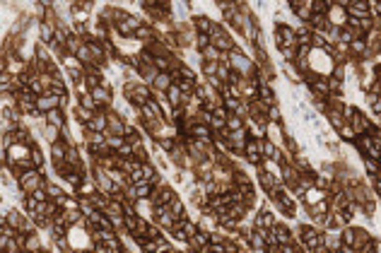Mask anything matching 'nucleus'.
Masks as SVG:
<instances>
[{
  "label": "nucleus",
  "mask_w": 381,
  "mask_h": 253,
  "mask_svg": "<svg viewBox=\"0 0 381 253\" xmlns=\"http://www.w3.org/2000/svg\"><path fill=\"white\" fill-rule=\"evenodd\" d=\"M32 166H34V169H41V166H44V154H41V150H39L37 145L32 147Z\"/></svg>",
  "instance_id": "de8ad7c7"
},
{
  "label": "nucleus",
  "mask_w": 381,
  "mask_h": 253,
  "mask_svg": "<svg viewBox=\"0 0 381 253\" xmlns=\"http://www.w3.org/2000/svg\"><path fill=\"white\" fill-rule=\"evenodd\" d=\"M340 239H343L345 246H352V249H355V244H357V229H355V227H345V229H340Z\"/></svg>",
  "instance_id": "72a5a7b5"
},
{
  "label": "nucleus",
  "mask_w": 381,
  "mask_h": 253,
  "mask_svg": "<svg viewBox=\"0 0 381 253\" xmlns=\"http://www.w3.org/2000/svg\"><path fill=\"white\" fill-rule=\"evenodd\" d=\"M143 176H145V181L150 183V186H160V174H157V169L152 166V164H143Z\"/></svg>",
  "instance_id": "473e14b6"
},
{
  "label": "nucleus",
  "mask_w": 381,
  "mask_h": 253,
  "mask_svg": "<svg viewBox=\"0 0 381 253\" xmlns=\"http://www.w3.org/2000/svg\"><path fill=\"white\" fill-rule=\"evenodd\" d=\"M90 94L99 106H109V104H113V90H111V87H102V85H99V87H94Z\"/></svg>",
  "instance_id": "ddd939ff"
},
{
  "label": "nucleus",
  "mask_w": 381,
  "mask_h": 253,
  "mask_svg": "<svg viewBox=\"0 0 381 253\" xmlns=\"http://www.w3.org/2000/svg\"><path fill=\"white\" fill-rule=\"evenodd\" d=\"M272 234H275V239H277V244L280 246H285V244H292V229L290 227H285V224H272Z\"/></svg>",
  "instance_id": "aec40b11"
},
{
  "label": "nucleus",
  "mask_w": 381,
  "mask_h": 253,
  "mask_svg": "<svg viewBox=\"0 0 381 253\" xmlns=\"http://www.w3.org/2000/svg\"><path fill=\"white\" fill-rule=\"evenodd\" d=\"M77 99H80L77 104H80V106H82V108H87V111H92V113H97V111H102V106H99V104H97V101L92 99V94H82V97H77Z\"/></svg>",
  "instance_id": "f704fd0d"
},
{
  "label": "nucleus",
  "mask_w": 381,
  "mask_h": 253,
  "mask_svg": "<svg viewBox=\"0 0 381 253\" xmlns=\"http://www.w3.org/2000/svg\"><path fill=\"white\" fill-rule=\"evenodd\" d=\"M307 210H309V215L314 217L316 222H321V219L330 212V200H321V202H316V205H309Z\"/></svg>",
  "instance_id": "6ab92c4d"
},
{
  "label": "nucleus",
  "mask_w": 381,
  "mask_h": 253,
  "mask_svg": "<svg viewBox=\"0 0 381 253\" xmlns=\"http://www.w3.org/2000/svg\"><path fill=\"white\" fill-rule=\"evenodd\" d=\"M290 12L302 19V24L311 22V0H290Z\"/></svg>",
  "instance_id": "1a4fd4ad"
},
{
  "label": "nucleus",
  "mask_w": 381,
  "mask_h": 253,
  "mask_svg": "<svg viewBox=\"0 0 381 253\" xmlns=\"http://www.w3.org/2000/svg\"><path fill=\"white\" fill-rule=\"evenodd\" d=\"M229 65H232V70H236L241 77H254L256 70H254V58L251 55H246L241 49H234V51H229Z\"/></svg>",
  "instance_id": "f03ea898"
},
{
  "label": "nucleus",
  "mask_w": 381,
  "mask_h": 253,
  "mask_svg": "<svg viewBox=\"0 0 381 253\" xmlns=\"http://www.w3.org/2000/svg\"><path fill=\"white\" fill-rule=\"evenodd\" d=\"M145 181V176H143V164H138L133 171H130V183L135 186V183H143Z\"/></svg>",
  "instance_id": "3c124183"
},
{
  "label": "nucleus",
  "mask_w": 381,
  "mask_h": 253,
  "mask_svg": "<svg viewBox=\"0 0 381 253\" xmlns=\"http://www.w3.org/2000/svg\"><path fill=\"white\" fill-rule=\"evenodd\" d=\"M258 99H261L266 106H275V104H277V94H275V90H272L268 82H261V85H258Z\"/></svg>",
  "instance_id": "dca6fc26"
},
{
  "label": "nucleus",
  "mask_w": 381,
  "mask_h": 253,
  "mask_svg": "<svg viewBox=\"0 0 381 253\" xmlns=\"http://www.w3.org/2000/svg\"><path fill=\"white\" fill-rule=\"evenodd\" d=\"M198 229H200V232H208V234H210V232H218V217L213 215V212H210V215L205 212V215L200 217Z\"/></svg>",
  "instance_id": "a878e982"
},
{
  "label": "nucleus",
  "mask_w": 381,
  "mask_h": 253,
  "mask_svg": "<svg viewBox=\"0 0 381 253\" xmlns=\"http://www.w3.org/2000/svg\"><path fill=\"white\" fill-rule=\"evenodd\" d=\"M330 5L333 2H328V0H311V12L314 15H328L330 12Z\"/></svg>",
  "instance_id": "c9c22d12"
},
{
  "label": "nucleus",
  "mask_w": 381,
  "mask_h": 253,
  "mask_svg": "<svg viewBox=\"0 0 381 253\" xmlns=\"http://www.w3.org/2000/svg\"><path fill=\"white\" fill-rule=\"evenodd\" d=\"M272 224H275V215L268 207H261L258 215L254 217V229H272Z\"/></svg>",
  "instance_id": "f8f14e48"
},
{
  "label": "nucleus",
  "mask_w": 381,
  "mask_h": 253,
  "mask_svg": "<svg viewBox=\"0 0 381 253\" xmlns=\"http://www.w3.org/2000/svg\"><path fill=\"white\" fill-rule=\"evenodd\" d=\"M227 130H229V133L246 130V121H244L241 116H236V113H229V118H227Z\"/></svg>",
  "instance_id": "c756f323"
},
{
  "label": "nucleus",
  "mask_w": 381,
  "mask_h": 253,
  "mask_svg": "<svg viewBox=\"0 0 381 253\" xmlns=\"http://www.w3.org/2000/svg\"><path fill=\"white\" fill-rule=\"evenodd\" d=\"M299 232H302V244H304V249H307V251H319V249H321V246H324V234H321V232H319V229H316V227H311V224H307V227H304V224H302V229H299Z\"/></svg>",
  "instance_id": "7ed1b4c3"
},
{
  "label": "nucleus",
  "mask_w": 381,
  "mask_h": 253,
  "mask_svg": "<svg viewBox=\"0 0 381 253\" xmlns=\"http://www.w3.org/2000/svg\"><path fill=\"white\" fill-rule=\"evenodd\" d=\"M218 68H219V63L203 60V72H205V77H215V75H218Z\"/></svg>",
  "instance_id": "09e8293b"
},
{
  "label": "nucleus",
  "mask_w": 381,
  "mask_h": 253,
  "mask_svg": "<svg viewBox=\"0 0 381 253\" xmlns=\"http://www.w3.org/2000/svg\"><path fill=\"white\" fill-rule=\"evenodd\" d=\"M171 85H174L171 75H169V72H160V75H157V80L152 82V90H155V92H162V94H166Z\"/></svg>",
  "instance_id": "4be33fe9"
},
{
  "label": "nucleus",
  "mask_w": 381,
  "mask_h": 253,
  "mask_svg": "<svg viewBox=\"0 0 381 253\" xmlns=\"http://www.w3.org/2000/svg\"><path fill=\"white\" fill-rule=\"evenodd\" d=\"M302 198H304V205L309 207V205H316V202H321V200H330V193L324 191V188H316V186H314V188L304 191Z\"/></svg>",
  "instance_id": "2eb2a0df"
},
{
  "label": "nucleus",
  "mask_w": 381,
  "mask_h": 253,
  "mask_svg": "<svg viewBox=\"0 0 381 253\" xmlns=\"http://www.w3.org/2000/svg\"><path fill=\"white\" fill-rule=\"evenodd\" d=\"M347 17H352V19L372 17V15H369V2H362V0H347Z\"/></svg>",
  "instance_id": "9d476101"
},
{
  "label": "nucleus",
  "mask_w": 381,
  "mask_h": 253,
  "mask_svg": "<svg viewBox=\"0 0 381 253\" xmlns=\"http://www.w3.org/2000/svg\"><path fill=\"white\" fill-rule=\"evenodd\" d=\"M275 46H277V51L280 49H294V46H299L294 29L287 27V24H277V29H275Z\"/></svg>",
  "instance_id": "20e7f679"
},
{
  "label": "nucleus",
  "mask_w": 381,
  "mask_h": 253,
  "mask_svg": "<svg viewBox=\"0 0 381 253\" xmlns=\"http://www.w3.org/2000/svg\"><path fill=\"white\" fill-rule=\"evenodd\" d=\"M297 51H299V46H294V49H280V55H282L285 63H294L297 60Z\"/></svg>",
  "instance_id": "49530a36"
},
{
  "label": "nucleus",
  "mask_w": 381,
  "mask_h": 253,
  "mask_svg": "<svg viewBox=\"0 0 381 253\" xmlns=\"http://www.w3.org/2000/svg\"><path fill=\"white\" fill-rule=\"evenodd\" d=\"M326 118H328V123L333 126V130H338V133H340V130H343V126L347 123V121H345V116H343V111H335V108H328Z\"/></svg>",
  "instance_id": "b1692460"
},
{
  "label": "nucleus",
  "mask_w": 381,
  "mask_h": 253,
  "mask_svg": "<svg viewBox=\"0 0 381 253\" xmlns=\"http://www.w3.org/2000/svg\"><path fill=\"white\" fill-rule=\"evenodd\" d=\"M335 253H357V249H352V246H345V244H343V246H340V249H338Z\"/></svg>",
  "instance_id": "864d4df0"
},
{
  "label": "nucleus",
  "mask_w": 381,
  "mask_h": 253,
  "mask_svg": "<svg viewBox=\"0 0 381 253\" xmlns=\"http://www.w3.org/2000/svg\"><path fill=\"white\" fill-rule=\"evenodd\" d=\"M37 108L41 113H49V111H54V108H60V97H55L51 92L41 94V97H37Z\"/></svg>",
  "instance_id": "9b49d317"
},
{
  "label": "nucleus",
  "mask_w": 381,
  "mask_h": 253,
  "mask_svg": "<svg viewBox=\"0 0 381 253\" xmlns=\"http://www.w3.org/2000/svg\"><path fill=\"white\" fill-rule=\"evenodd\" d=\"M44 135H46V140H49V145H55V143H60L63 138V130L60 128H55V126H51V123H46L44 126Z\"/></svg>",
  "instance_id": "c85d7f7f"
},
{
  "label": "nucleus",
  "mask_w": 381,
  "mask_h": 253,
  "mask_svg": "<svg viewBox=\"0 0 381 253\" xmlns=\"http://www.w3.org/2000/svg\"><path fill=\"white\" fill-rule=\"evenodd\" d=\"M369 2V15H372V19L379 17L381 19V0H367Z\"/></svg>",
  "instance_id": "603ef678"
},
{
  "label": "nucleus",
  "mask_w": 381,
  "mask_h": 253,
  "mask_svg": "<svg viewBox=\"0 0 381 253\" xmlns=\"http://www.w3.org/2000/svg\"><path fill=\"white\" fill-rule=\"evenodd\" d=\"M205 246H210V234L208 232H198V234L191 236V241H188V249L196 253H200Z\"/></svg>",
  "instance_id": "a211bd4d"
},
{
  "label": "nucleus",
  "mask_w": 381,
  "mask_h": 253,
  "mask_svg": "<svg viewBox=\"0 0 381 253\" xmlns=\"http://www.w3.org/2000/svg\"><path fill=\"white\" fill-rule=\"evenodd\" d=\"M68 147H70V145L65 143V140H60V143L51 145V157H54V164H55V166H58V164H63V162H65V154H68Z\"/></svg>",
  "instance_id": "412c9836"
},
{
  "label": "nucleus",
  "mask_w": 381,
  "mask_h": 253,
  "mask_svg": "<svg viewBox=\"0 0 381 253\" xmlns=\"http://www.w3.org/2000/svg\"><path fill=\"white\" fill-rule=\"evenodd\" d=\"M150 229H152V227H150V222H147L145 217H138V224H135V232H133L130 236H147V234H150Z\"/></svg>",
  "instance_id": "ea45409f"
},
{
  "label": "nucleus",
  "mask_w": 381,
  "mask_h": 253,
  "mask_svg": "<svg viewBox=\"0 0 381 253\" xmlns=\"http://www.w3.org/2000/svg\"><path fill=\"white\" fill-rule=\"evenodd\" d=\"M152 188H155V186H150L147 181H143V183H135V196H138V200L150 198V196H152Z\"/></svg>",
  "instance_id": "a19ab883"
},
{
  "label": "nucleus",
  "mask_w": 381,
  "mask_h": 253,
  "mask_svg": "<svg viewBox=\"0 0 381 253\" xmlns=\"http://www.w3.org/2000/svg\"><path fill=\"white\" fill-rule=\"evenodd\" d=\"M340 138H343V140H347V143H355V140H357V133L352 130V126H347V123H345L343 130H340Z\"/></svg>",
  "instance_id": "8fccbe9b"
},
{
  "label": "nucleus",
  "mask_w": 381,
  "mask_h": 253,
  "mask_svg": "<svg viewBox=\"0 0 381 253\" xmlns=\"http://www.w3.org/2000/svg\"><path fill=\"white\" fill-rule=\"evenodd\" d=\"M27 253H41V239L39 234H29L27 236V246H24Z\"/></svg>",
  "instance_id": "4c0bfd02"
},
{
  "label": "nucleus",
  "mask_w": 381,
  "mask_h": 253,
  "mask_svg": "<svg viewBox=\"0 0 381 253\" xmlns=\"http://www.w3.org/2000/svg\"><path fill=\"white\" fill-rule=\"evenodd\" d=\"M169 253H176V251H174V249H171V251H169Z\"/></svg>",
  "instance_id": "13d9d810"
},
{
  "label": "nucleus",
  "mask_w": 381,
  "mask_h": 253,
  "mask_svg": "<svg viewBox=\"0 0 381 253\" xmlns=\"http://www.w3.org/2000/svg\"><path fill=\"white\" fill-rule=\"evenodd\" d=\"M188 135L196 138V140H203V143H213V130L210 126H203V123H193V126H186Z\"/></svg>",
  "instance_id": "4468645a"
},
{
  "label": "nucleus",
  "mask_w": 381,
  "mask_h": 253,
  "mask_svg": "<svg viewBox=\"0 0 381 253\" xmlns=\"http://www.w3.org/2000/svg\"><path fill=\"white\" fill-rule=\"evenodd\" d=\"M244 215H249V205H246V202H232L229 210H227V217H232L236 222H241Z\"/></svg>",
  "instance_id": "bb28decb"
},
{
  "label": "nucleus",
  "mask_w": 381,
  "mask_h": 253,
  "mask_svg": "<svg viewBox=\"0 0 381 253\" xmlns=\"http://www.w3.org/2000/svg\"><path fill=\"white\" fill-rule=\"evenodd\" d=\"M268 123H282V106L275 104V106H268Z\"/></svg>",
  "instance_id": "58836bf2"
},
{
  "label": "nucleus",
  "mask_w": 381,
  "mask_h": 253,
  "mask_svg": "<svg viewBox=\"0 0 381 253\" xmlns=\"http://www.w3.org/2000/svg\"><path fill=\"white\" fill-rule=\"evenodd\" d=\"M169 207H171V215H174V219H183V217H188V215H186V205H183V200L176 198L171 205H169Z\"/></svg>",
  "instance_id": "79ce46f5"
},
{
  "label": "nucleus",
  "mask_w": 381,
  "mask_h": 253,
  "mask_svg": "<svg viewBox=\"0 0 381 253\" xmlns=\"http://www.w3.org/2000/svg\"><path fill=\"white\" fill-rule=\"evenodd\" d=\"M65 106H68V97H60V108L65 111Z\"/></svg>",
  "instance_id": "6e6d98bb"
},
{
  "label": "nucleus",
  "mask_w": 381,
  "mask_h": 253,
  "mask_svg": "<svg viewBox=\"0 0 381 253\" xmlns=\"http://www.w3.org/2000/svg\"><path fill=\"white\" fill-rule=\"evenodd\" d=\"M128 121L123 116H118L116 111H109V128H107V138L116 135V138H126Z\"/></svg>",
  "instance_id": "423d86ee"
},
{
  "label": "nucleus",
  "mask_w": 381,
  "mask_h": 253,
  "mask_svg": "<svg viewBox=\"0 0 381 253\" xmlns=\"http://www.w3.org/2000/svg\"><path fill=\"white\" fill-rule=\"evenodd\" d=\"M350 53H352V55H364V58H369V53H367V41H364V39H355V41L350 44Z\"/></svg>",
  "instance_id": "e433bc0d"
},
{
  "label": "nucleus",
  "mask_w": 381,
  "mask_h": 253,
  "mask_svg": "<svg viewBox=\"0 0 381 253\" xmlns=\"http://www.w3.org/2000/svg\"><path fill=\"white\" fill-rule=\"evenodd\" d=\"M347 126H352V130H355L357 135H367V133L372 130V123H369V118L364 116L360 108H355V113L347 118Z\"/></svg>",
  "instance_id": "6e6552de"
},
{
  "label": "nucleus",
  "mask_w": 381,
  "mask_h": 253,
  "mask_svg": "<svg viewBox=\"0 0 381 253\" xmlns=\"http://www.w3.org/2000/svg\"><path fill=\"white\" fill-rule=\"evenodd\" d=\"M193 22H196V32H198V34H210V29H213V24H215L208 15H200V17H196Z\"/></svg>",
  "instance_id": "2f4dec72"
},
{
  "label": "nucleus",
  "mask_w": 381,
  "mask_h": 253,
  "mask_svg": "<svg viewBox=\"0 0 381 253\" xmlns=\"http://www.w3.org/2000/svg\"><path fill=\"white\" fill-rule=\"evenodd\" d=\"M54 39H55V27L41 19V22H39V41H41L44 46H51Z\"/></svg>",
  "instance_id": "f3484780"
},
{
  "label": "nucleus",
  "mask_w": 381,
  "mask_h": 253,
  "mask_svg": "<svg viewBox=\"0 0 381 253\" xmlns=\"http://www.w3.org/2000/svg\"><path fill=\"white\" fill-rule=\"evenodd\" d=\"M92 116H94V113H92V111H87V108H82L80 104L75 106V118H77V121H80L82 126H85V123H90Z\"/></svg>",
  "instance_id": "37998d69"
},
{
  "label": "nucleus",
  "mask_w": 381,
  "mask_h": 253,
  "mask_svg": "<svg viewBox=\"0 0 381 253\" xmlns=\"http://www.w3.org/2000/svg\"><path fill=\"white\" fill-rule=\"evenodd\" d=\"M138 113L143 116V121H160V123H164V121H166V118H164L166 113H164L162 104H160L157 99H150L143 108H138Z\"/></svg>",
  "instance_id": "39448f33"
},
{
  "label": "nucleus",
  "mask_w": 381,
  "mask_h": 253,
  "mask_svg": "<svg viewBox=\"0 0 381 253\" xmlns=\"http://www.w3.org/2000/svg\"><path fill=\"white\" fill-rule=\"evenodd\" d=\"M85 130L87 133H107V128H109V111H97L94 116H92V121L90 123H85Z\"/></svg>",
  "instance_id": "0eeeda50"
},
{
  "label": "nucleus",
  "mask_w": 381,
  "mask_h": 253,
  "mask_svg": "<svg viewBox=\"0 0 381 253\" xmlns=\"http://www.w3.org/2000/svg\"><path fill=\"white\" fill-rule=\"evenodd\" d=\"M244 157H263V140H249L246 143V152H244Z\"/></svg>",
  "instance_id": "cd10ccee"
},
{
  "label": "nucleus",
  "mask_w": 381,
  "mask_h": 253,
  "mask_svg": "<svg viewBox=\"0 0 381 253\" xmlns=\"http://www.w3.org/2000/svg\"><path fill=\"white\" fill-rule=\"evenodd\" d=\"M377 253H381V241H377Z\"/></svg>",
  "instance_id": "4d7b16f0"
},
{
  "label": "nucleus",
  "mask_w": 381,
  "mask_h": 253,
  "mask_svg": "<svg viewBox=\"0 0 381 253\" xmlns=\"http://www.w3.org/2000/svg\"><path fill=\"white\" fill-rule=\"evenodd\" d=\"M46 123H51V126L63 130V128L68 126V123H65V113H63V108H54V111H49V113H46Z\"/></svg>",
  "instance_id": "393cba45"
},
{
  "label": "nucleus",
  "mask_w": 381,
  "mask_h": 253,
  "mask_svg": "<svg viewBox=\"0 0 381 253\" xmlns=\"http://www.w3.org/2000/svg\"><path fill=\"white\" fill-rule=\"evenodd\" d=\"M362 166L369 176H379L381 174V162L379 159H372V157H362Z\"/></svg>",
  "instance_id": "7c9ffc66"
},
{
  "label": "nucleus",
  "mask_w": 381,
  "mask_h": 253,
  "mask_svg": "<svg viewBox=\"0 0 381 253\" xmlns=\"http://www.w3.org/2000/svg\"><path fill=\"white\" fill-rule=\"evenodd\" d=\"M17 183H19V193L22 196H32V193H37L39 188L46 186V179H44L41 169H29V171H22L19 174Z\"/></svg>",
  "instance_id": "f257e3e1"
},
{
  "label": "nucleus",
  "mask_w": 381,
  "mask_h": 253,
  "mask_svg": "<svg viewBox=\"0 0 381 253\" xmlns=\"http://www.w3.org/2000/svg\"><path fill=\"white\" fill-rule=\"evenodd\" d=\"M294 34H297V44H299V46H311L314 29H311L309 24H302V27H297V29H294Z\"/></svg>",
  "instance_id": "5701e85b"
},
{
  "label": "nucleus",
  "mask_w": 381,
  "mask_h": 253,
  "mask_svg": "<svg viewBox=\"0 0 381 253\" xmlns=\"http://www.w3.org/2000/svg\"><path fill=\"white\" fill-rule=\"evenodd\" d=\"M374 191L381 193V176H374Z\"/></svg>",
  "instance_id": "5fc2aeb1"
},
{
  "label": "nucleus",
  "mask_w": 381,
  "mask_h": 253,
  "mask_svg": "<svg viewBox=\"0 0 381 253\" xmlns=\"http://www.w3.org/2000/svg\"><path fill=\"white\" fill-rule=\"evenodd\" d=\"M155 251H157V253H169V251H171V244H169V239H164V236L155 239Z\"/></svg>",
  "instance_id": "a18cd8bd"
},
{
  "label": "nucleus",
  "mask_w": 381,
  "mask_h": 253,
  "mask_svg": "<svg viewBox=\"0 0 381 253\" xmlns=\"http://www.w3.org/2000/svg\"><path fill=\"white\" fill-rule=\"evenodd\" d=\"M46 191H49V198H51V200H60V198H65V196H68V193H65L60 186H55V183H49V186H46Z\"/></svg>",
  "instance_id": "c03bdc74"
}]
</instances>
